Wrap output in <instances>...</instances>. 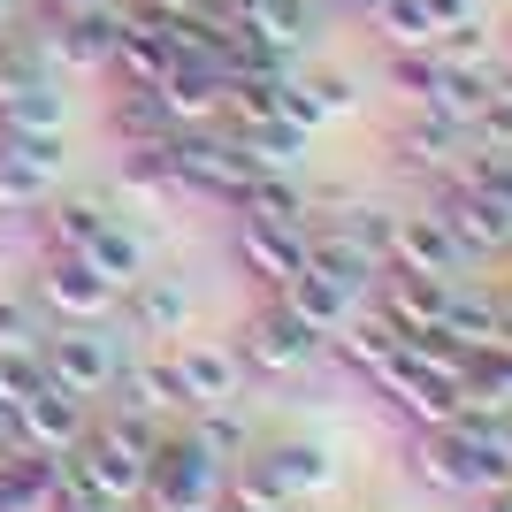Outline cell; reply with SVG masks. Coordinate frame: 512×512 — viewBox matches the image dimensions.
Masks as SVG:
<instances>
[{"mask_svg": "<svg viewBox=\"0 0 512 512\" xmlns=\"http://www.w3.org/2000/svg\"><path fill=\"white\" fill-rule=\"evenodd\" d=\"M62 459L77 467V482L92 490V505H100V512H130V505H146V459H153V451H146V444H130L115 421L85 428V444L62 451Z\"/></svg>", "mask_w": 512, "mask_h": 512, "instance_id": "1", "label": "cell"}, {"mask_svg": "<svg viewBox=\"0 0 512 512\" xmlns=\"http://www.w3.org/2000/svg\"><path fill=\"white\" fill-rule=\"evenodd\" d=\"M146 505L153 512H214L222 505V459L207 444H192L184 428L161 436V451L146 459Z\"/></svg>", "mask_w": 512, "mask_h": 512, "instance_id": "2", "label": "cell"}, {"mask_svg": "<svg viewBox=\"0 0 512 512\" xmlns=\"http://www.w3.org/2000/svg\"><path fill=\"white\" fill-rule=\"evenodd\" d=\"M169 176H176V192L237 207V192H245L260 169H253V153L237 146V138H214V130H169Z\"/></svg>", "mask_w": 512, "mask_h": 512, "instance_id": "3", "label": "cell"}, {"mask_svg": "<svg viewBox=\"0 0 512 512\" xmlns=\"http://www.w3.org/2000/svg\"><path fill=\"white\" fill-rule=\"evenodd\" d=\"M421 207L459 237V253H467V260H490V253H505V245H512V214L497 207L482 184H467L459 169L428 176V199H421Z\"/></svg>", "mask_w": 512, "mask_h": 512, "instance_id": "4", "label": "cell"}, {"mask_svg": "<svg viewBox=\"0 0 512 512\" xmlns=\"http://www.w3.org/2000/svg\"><path fill=\"white\" fill-rule=\"evenodd\" d=\"M39 360H46V375L62 390H77V398H100V390H115V375H123V352H115V337H107L100 321H62V329H46Z\"/></svg>", "mask_w": 512, "mask_h": 512, "instance_id": "5", "label": "cell"}, {"mask_svg": "<svg viewBox=\"0 0 512 512\" xmlns=\"http://www.w3.org/2000/svg\"><path fill=\"white\" fill-rule=\"evenodd\" d=\"M62 184V130H0V207L39 214Z\"/></svg>", "mask_w": 512, "mask_h": 512, "instance_id": "6", "label": "cell"}, {"mask_svg": "<svg viewBox=\"0 0 512 512\" xmlns=\"http://www.w3.org/2000/svg\"><path fill=\"white\" fill-rule=\"evenodd\" d=\"M31 299H39V314H54V321H107L123 306V291H115L85 253H46Z\"/></svg>", "mask_w": 512, "mask_h": 512, "instance_id": "7", "label": "cell"}, {"mask_svg": "<svg viewBox=\"0 0 512 512\" xmlns=\"http://www.w3.org/2000/svg\"><path fill=\"white\" fill-rule=\"evenodd\" d=\"M92 398H77V390H62L54 375H46L31 398H23L16 413H8V444H23V451H46V459H62V451H77L85 444V428H92Z\"/></svg>", "mask_w": 512, "mask_h": 512, "instance_id": "8", "label": "cell"}, {"mask_svg": "<svg viewBox=\"0 0 512 512\" xmlns=\"http://www.w3.org/2000/svg\"><path fill=\"white\" fill-rule=\"evenodd\" d=\"M230 344H237V360L253 367V375H299L329 337H314V329H306L283 299H268L260 314H245V329H237Z\"/></svg>", "mask_w": 512, "mask_h": 512, "instance_id": "9", "label": "cell"}, {"mask_svg": "<svg viewBox=\"0 0 512 512\" xmlns=\"http://www.w3.org/2000/svg\"><path fill=\"white\" fill-rule=\"evenodd\" d=\"M375 390H383V398L406 413L413 428H451L459 413H474V406H467V383H459V375H436V367H421L413 352H398V360L375 375Z\"/></svg>", "mask_w": 512, "mask_h": 512, "instance_id": "10", "label": "cell"}, {"mask_svg": "<svg viewBox=\"0 0 512 512\" xmlns=\"http://www.w3.org/2000/svg\"><path fill=\"white\" fill-rule=\"evenodd\" d=\"M383 268H398V276H459L467 253H459V237H451L428 207H413V214H390Z\"/></svg>", "mask_w": 512, "mask_h": 512, "instance_id": "11", "label": "cell"}, {"mask_svg": "<svg viewBox=\"0 0 512 512\" xmlns=\"http://www.w3.org/2000/svg\"><path fill=\"white\" fill-rule=\"evenodd\" d=\"M360 107V85L344 77V69H283V92H276V115L283 123H299L314 138L321 123H344Z\"/></svg>", "mask_w": 512, "mask_h": 512, "instance_id": "12", "label": "cell"}, {"mask_svg": "<svg viewBox=\"0 0 512 512\" xmlns=\"http://www.w3.org/2000/svg\"><path fill=\"white\" fill-rule=\"evenodd\" d=\"M375 283H383V291H375V306L406 329V344H413V337H436V329H444V314H451V299H459V283H451V276H398V268H383Z\"/></svg>", "mask_w": 512, "mask_h": 512, "instance_id": "13", "label": "cell"}, {"mask_svg": "<svg viewBox=\"0 0 512 512\" xmlns=\"http://www.w3.org/2000/svg\"><path fill=\"white\" fill-rule=\"evenodd\" d=\"M169 360H176V375H184V398H192V406H230L237 390H245V360H237L230 337H184Z\"/></svg>", "mask_w": 512, "mask_h": 512, "instance_id": "14", "label": "cell"}, {"mask_svg": "<svg viewBox=\"0 0 512 512\" xmlns=\"http://www.w3.org/2000/svg\"><path fill=\"white\" fill-rule=\"evenodd\" d=\"M115 31H123V8L115 0H100V8H77V16H54L46 23V54H54V69H107L115 62Z\"/></svg>", "mask_w": 512, "mask_h": 512, "instance_id": "15", "label": "cell"}, {"mask_svg": "<svg viewBox=\"0 0 512 512\" xmlns=\"http://www.w3.org/2000/svg\"><path fill=\"white\" fill-rule=\"evenodd\" d=\"M299 253H306L299 222H260V214L237 222V260H245V276H260L268 291H283V283L299 276Z\"/></svg>", "mask_w": 512, "mask_h": 512, "instance_id": "16", "label": "cell"}, {"mask_svg": "<svg viewBox=\"0 0 512 512\" xmlns=\"http://www.w3.org/2000/svg\"><path fill=\"white\" fill-rule=\"evenodd\" d=\"M337 352H344V367H352V375H367V383H375V375L406 352V329H398L383 306L367 299V306H352V321L337 329Z\"/></svg>", "mask_w": 512, "mask_h": 512, "instance_id": "17", "label": "cell"}, {"mask_svg": "<svg viewBox=\"0 0 512 512\" xmlns=\"http://www.w3.org/2000/svg\"><path fill=\"white\" fill-rule=\"evenodd\" d=\"M299 268H314V276L344 283V291H375V276H383V260L367 253V245H352V237H344L337 222L306 230V253H299Z\"/></svg>", "mask_w": 512, "mask_h": 512, "instance_id": "18", "label": "cell"}, {"mask_svg": "<svg viewBox=\"0 0 512 512\" xmlns=\"http://www.w3.org/2000/svg\"><path fill=\"white\" fill-rule=\"evenodd\" d=\"M459 146H467V130L444 123V115H428V107L413 115L406 130H398V138H390V153H398L413 176H444V169H459Z\"/></svg>", "mask_w": 512, "mask_h": 512, "instance_id": "19", "label": "cell"}, {"mask_svg": "<svg viewBox=\"0 0 512 512\" xmlns=\"http://www.w3.org/2000/svg\"><path fill=\"white\" fill-rule=\"evenodd\" d=\"M230 8L268 54H283V62H291L306 46V31H314V0H230Z\"/></svg>", "mask_w": 512, "mask_h": 512, "instance_id": "20", "label": "cell"}, {"mask_svg": "<svg viewBox=\"0 0 512 512\" xmlns=\"http://www.w3.org/2000/svg\"><path fill=\"white\" fill-rule=\"evenodd\" d=\"M291 314L314 329V337H337L344 321H352V306H360V291H344V283H329V276H314V268H299V276L276 291Z\"/></svg>", "mask_w": 512, "mask_h": 512, "instance_id": "21", "label": "cell"}, {"mask_svg": "<svg viewBox=\"0 0 512 512\" xmlns=\"http://www.w3.org/2000/svg\"><path fill=\"white\" fill-rule=\"evenodd\" d=\"M115 383H123V406H130V413H153V421H161V413H192V398H184V375H176L169 352L130 360Z\"/></svg>", "mask_w": 512, "mask_h": 512, "instance_id": "22", "label": "cell"}, {"mask_svg": "<svg viewBox=\"0 0 512 512\" xmlns=\"http://www.w3.org/2000/svg\"><path fill=\"white\" fill-rule=\"evenodd\" d=\"M260 467L276 474V490L291 497V505H306L314 490H329L337 482V459L321 444H306V436H291V444H276V451H260Z\"/></svg>", "mask_w": 512, "mask_h": 512, "instance_id": "23", "label": "cell"}, {"mask_svg": "<svg viewBox=\"0 0 512 512\" xmlns=\"http://www.w3.org/2000/svg\"><path fill=\"white\" fill-rule=\"evenodd\" d=\"M123 314L138 337H184V283L176 276H138L123 291Z\"/></svg>", "mask_w": 512, "mask_h": 512, "instance_id": "24", "label": "cell"}, {"mask_svg": "<svg viewBox=\"0 0 512 512\" xmlns=\"http://www.w3.org/2000/svg\"><path fill=\"white\" fill-rule=\"evenodd\" d=\"M39 222H46V253H85L92 237L115 222V207L107 199H46Z\"/></svg>", "mask_w": 512, "mask_h": 512, "instance_id": "25", "label": "cell"}, {"mask_svg": "<svg viewBox=\"0 0 512 512\" xmlns=\"http://www.w3.org/2000/svg\"><path fill=\"white\" fill-rule=\"evenodd\" d=\"M62 123H69V100H62V85H54V77L0 92V130H62Z\"/></svg>", "mask_w": 512, "mask_h": 512, "instance_id": "26", "label": "cell"}, {"mask_svg": "<svg viewBox=\"0 0 512 512\" xmlns=\"http://www.w3.org/2000/svg\"><path fill=\"white\" fill-rule=\"evenodd\" d=\"M237 214H260V222H299V230H306L314 199H306V192H299V184H291L283 169H260L253 184L237 192Z\"/></svg>", "mask_w": 512, "mask_h": 512, "instance_id": "27", "label": "cell"}, {"mask_svg": "<svg viewBox=\"0 0 512 512\" xmlns=\"http://www.w3.org/2000/svg\"><path fill=\"white\" fill-rule=\"evenodd\" d=\"M107 123H115L123 146H153V138H169V115H161V100H153L146 85H123V92H115V100H107Z\"/></svg>", "mask_w": 512, "mask_h": 512, "instance_id": "28", "label": "cell"}, {"mask_svg": "<svg viewBox=\"0 0 512 512\" xmlns=\"http://www.w3.org/2000/svg\"><path fill=\"white\" fill-rule=\"evenodd\" d=\"M85 260L100 268L107 283H115V291H130V283L146 276V245H138V237H130L123 222H107V230H100V237L85 245Z\"/></svg>", "mask_w": 512, "mask_h": 512, "instance_id": "29", "label": "cell"}, {"mask_svg": "<svg viewBox=\"0 0 512 512\" xmlns=\"http://www.w3.org/2000/svg\"><path fill=\"white\" fill-rule=\"evenodd\" d=\"M237 146L253 153V169H291L306 153V130L299 123H283V115H268V123H245V130H230Z\"/></svg>", "mask_w": 512, "mask_h": 512, "instance_id": "30", "label": "cell"}, {"mask_svg": "<svg viewBox=\"0 0 512 512\" xmlns=\"http://www.w3.org/2000/svg\"><path fill=\"white\" fill-rule=\"evenodd\" d=\"M482 100H490V69H444V85L428 92V115H444V123L467 130L474 115H482Z\"/></svg>", "mask_w": 512, "mask_h": 512, "instance_id": "31", "label": "cell"}, {"mask_svg": "<svg viewBox=\"0 0 512 512\" xmlns=\"http://www.w3.org/2000/svg\"><path fill=\"white\" fill-rule=\"evenodd\" d=\"M467 406L474 413H512V344L467 360Z\"/></svg>", "mask_w": 512, "mask_h": 512, "instance_id": "32", "label": "cell"}, {"mask_svg": "<svg viewBox=\"0 0 512 512\" xmlns=\"http://www.w3.org/2000/svg\"><path fill=\"white\" fill-rule=\"evenodd\" d=\"M383 77H390V92H406L413 107H428V92L444 85V62H436V46H390Z\"/></svg>", "mask_w": 512, "mask_h": 512, "instance_id": "33", "label": "cell"}, {"mask_svg": "<svg viewBox=\"0 0 512 512\" xmlns=\"http://www.w3.org/2000/svg\"><path fill=\"white\" fill-rule=\"evenodd\" d=\"M375 31H383L390 46H436V0H383L375 8Z\"/></svg>", "mask_w": 512, "mask_h": 512, "instance_id": "34", "label": "cell"}, {"mask_svg": "<svg viewBox=\"0 0 512 512\" xmlns=\"http://www.w3.org/2000/svg\"><path fill=\"white\" fill-rule=\"evenodd\" d=\"M46 329H54V321L39 314L31 291H0V352H39Z\"/></svg>", "mask_w": 512, "mask_h": 512, "instance_id": "35", "label": "cell"}, {"mask_svg": "<svg viewBox=\"0 0 512 512\" xmlns=\"http://www.w3.org/2000/svg\"><path fill=\"white\" fill-rule=\"evenodd\" d=\"M184 436H192V444H207L214 459L245 451V421H237L230 406H192V413H184Z\"/></svg>", "mask_w": 512, "mask_h": 512, "instance_id": "36", "label": "cell"}, {"mask_svg": "<svg viewBox=\"0 0 512 512\" xmlns=\"http://www.w3.org/2000/svg\"><path fill=\"white\" fill-rule=\"evenodd\" d=\"M436 62L444 69H490V31H482V16L436 31Z\"/></svg>", "mask_w": 512, "mask_h": 512, "instance_id": "37", "label": "cell"}, {"mask_svg": "<svg viewBox=\"0 0 512 512\" xmlns=\"http://www.w3.org/2000/svg\"><path fill=\"white\" fill-rule=\"evenodd\" d=\"M39 383H46V360H39V352H0V413H16Z\"/></svg>", "mask_w": 512, "mask_h": 512, "instance_id": "38", "label": "cell"}, {"mask_svg": "<svg viewBox=\"0 0 512 512\" xmlns=\"http://www.w3.org/2000/svg\"><path fill=\"white\" fill-rule=\"evenodd\" d=\"M459 176H467V184H482V192L512 214V153H474V161H459Z\"/></svg>", "mask_w": 512, "mask_h": 512, "instance_id": "39", "label": "cell"}, {"mask_svg": "<svg viewBox=\"0 0 512 512\" xmlns=\"http://www.w3.org/2000/svg\"><path fill=\"white\" fill-rule=\"evenodd\" d=\"M337 230L383 260V245H390V214H383V207H344V214H337Z\"/></svg>", "mask_w": 512, "mask_h": 512, "instance_id": "40", "label": "cell"}, {"mask_svg": "<svg viewBox=\"0 0 512 512\" xmlns=\"http://www.w3.org/2000/svg\"><path fill=\"white\" fill-rule=\"evenodd\" d=\"M39 8H46V23H54V16H77V8H100V0H39Z\"/></svg>", "mask_w": 512, "mask_h": 512, "instance_id": "41", "label": "cell"}, {"mask_svg": "<svg viewBox=\"0 0 512 512\" xmlns=\"http://www.w3.org/2000/svg\"><path fill=\"white\" fill-rule=\"evenodd\" d=\"M497 306H505V314H512V276H505V291H497Z\"/></svg>", "mask_w": 512, "mask_h": 512, "instance_id": "42", "label": "cell"}, {"mask_svg": "<svg viewBox=\"0 0 512 512\" xmlns=\"http://www.w3.org/2000/svg\"><path fill=\"white\" fill-rule=\"evenodd\" d=\"M344 8H367V16H375V8H383V0H344Z\"/></svg>", "mask_w": 512, "mask_h": 512, "instance_id": "43", "label": "cell"}, {"mask_svg": "<svg viewBox=\"0 0 512 512\" xmlns=\"http://www.w3.org/2000/svg\"><path fill=\"white\" fill-rule=\"evenodd\" d=\"M0 451H8V413H0Z\"/></svg>", "mask_w": 512, "mask_h": 512, "instance_id": "44", "label": "cell"}, {"mask_svg": "<svg viewBox=\"0 0 512 512\" xmlns=\"http://www.w3.org/2000/svg\"><path fill=\"white\" fill-rule=\"evenodd\" d=\"M214 512H245V505H214Z\"/></svg>", "mask_w": 512, "mask_h": 512, "instance_id": "45", "label": "cell"}, {"mask_svg": "<svg viewBox=\"0 0 512 512\" xmlns=\"http://www.w3.org/2000/svg\"><path fill=\"white\" fill-rule=\"evenodd\" d=\"M505 444H512V413H505Z\"/></svg>", "mask_w": 512, "mask_h": 512, "instance_id": "46", "label": "cell"}, {"mask_svg": "<svg viewBox=\"0 0 512 512\" xmlns=\"http://www.w3.org/2000/svg\"><path fill=\"white\" fill-rule=\"evenodd\" d=\"M8 8H16V0H0V16H8Z\"/></svg>", "mask_w": 512, "mask_h": 512, "instance_id": "47", "label": "cell"}, {"mask_svg": "<svg viewBox=\"0 0 512 512\" xmlns=\"http://www.w3.org/2000/svg\"><path fill=\"white\" fill-rule=\"evenodd\" d=\"M505 512H512V505H505Z\"/></svg>", "mask_w": 512, "mask_h": 512, "instance_id": "48", "label": "cell"}]
</instances>
